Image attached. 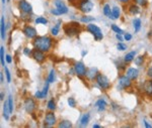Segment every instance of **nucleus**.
Here are the masks:
<instances>
[{
	"mask_svg": "<svg viewBox=\"0 0 152 128\" xmlns=\"http://www.w3.org/2000/svg\"><path fill=\"white\" fill-rule=\"evenodd\" d=\"M78 8L83 13H89L93 8V3L90 0H82L79 4Z\"/></svg>",
	"mask_w": 152,
	"mask_h": 128,
	"instance_id": "nucleus-5",
	"label": "nucleus"
},
{
	"mask_svg": "<svg viewBox=\"0 0 152 128\" xmlns=\"http://www.w3.org/2000/svg\"><path fill=\"white\" fill-rule=\"evenodd\" d=\"M129 12L131 13V14H133V15H136V14H138V13L140 12V9H139V7H138L137 5L132 4V5L129 7Z\"/></svg>",
	"mask_w": 152,
	"mask_h": 128,
	"instance_id": "nucleus-25",
	"label": "nucleus"
},
{
	"mask_svg": "<svg viewBox=\"0 0 152 128\" xmlns=\"http://www.w3.org/2000/svg\"><path fill=\"white\" fill-rule=\"evenodd\" d=\"M33 58H34L35 61H37L38 63H44L46 59V55L44 54V52H42V50H37V48H35L34 50H33Z\"/></svg>",
	"mask_w": 152,
	"mask_h": 128,
	"instance_id": "nucleus-8",
	"label": "nucleus"
},
{
	"mask_svg": "<svg viewBox=\"0 0 152 128\" xmlns=\"http://www.w3.org/2000/svg\"><path fill=\"white\" fill-rule=\"evenodd\" d=\"M0 24H1V38H5V22H4V16H1V20H0Z\"/></svg>",
	"mask_w": 152,
	"mask_h": 128,
	"instance_id": "nucleus-26",
	"label": "nucleus"
},
{
	"mask_svg": "<svg viewBox=\"0 0 152 128\" xmlns=\"http://www.w3.org/2000/svg\"><path fill=\"white\" fill-rule=\"evenodd\" d=\"M49 82H46V84H45V86H44V88H43V90L42 91H38V92H36V94H35V97L36 98H38V99H43V98H45L46 96L48 95V91H49Z\"/></svg>",
	"mask_w": 152,
	"mask_h": 128,
	"instance_id": "nucleus-14",
	"label": "nucleus"
},
{
	"mask_svg": "<svg viewBox=\"0 0 152 128\" xmlns=\"http://www.w3.org/2000/svg\"><path fill=\"white\" fill-rule=\"evenodd\" d=\"M134 2H135L136 4H138V5L140 6H146L147 3H148V0H134Z\"/></svg>",
	"mask_w": 152,
	"mask_h": 128,
	"instance_id": "nucleus-35",
	"label": "nucleus"
},
{
	"mask_svg": "<svg viewBox=\"0 0 152 128\" xmlns=\"http://www.w3.org/2000/svg\"><path fill=\"white\" fill-rule=\"evenodd\" d=\"M5 1L6 0H2V3H5Z\"/></svg>",
	"mask_w": 152,
	"mask_h": 128,
	"instance_id": "nucleus-53",
	"label": "nucleus"
},
{
	"mask_svg": "<svg viewBox=\"0 0 152 128\" xmlns=\"http://www.w3.org/2000/svg\"><path fill=\"white\" fill-rule=\"evenodd\" d=\"M74 72L78 77H83L86 76V68H85L84 64L81 63V62H78L74 65Z\"/></svg>",
	"mask_w": 152,
	"mask_h": 128,
	"instance_id": "nucleus-7",
	"label": "nucleus"
},
{
	"mask_svg": "<svg viewBox=\"0 0 152 128\" xmlns=\"http://www.w3.org/2000/svg\"><path fill=\"white\" fill-rule=\"evenodd\" d=\"M142 89L147 96L152 97V79H150V80H146L144 82V84H143V86H142Z\"/></svg>",
	"mask_w": 152,
	"mask_h": 128,
	"instance_id": "nucleus-12",
	"label": "nucleus"
},
{
	"mask_svg": "<svg viewBox=\"0 0 152 128\" xmlns=\"http://www.w3.org/2000/svg\"><path fill=\"white\" fill-rule=\"evenodd\" d=\"M5 59H6V62H7L8 64H10L12 62V59H11V57H10L9 55H7V56L5 57Z\"/></svg>",
	"mask_w": 152,
	"mask_h": 128,
	"instance_id": "nucleus-46",
	"label": "nucleus"
},
{
	"mask_svg": "<svg viewBox=\"0 0 152 128\" xmlns=\"http://www.w3.org/2000/svg\"><path fill=\"white\" fill-rule=\"evenodd\" d=\"M121 15V10L118 6H115V7L112 9V19H117L119 18Z\"/></svg>",
	"mask_w": 152,
	"mask_h": 128,
	"instance_id": "nucleus-21",
	"label": "nucleus"
},
{
	"mask_svg": "<svg viewBox=\"0 0 152 128\" xmlns=\"http://www.w3.org/2000/svg\"><path fill=\"white\" fill-rule=\"evenodd\" d=\"M147 75H148L149 78L152 79V67H150L148 70H147Z\"/></svg>",
	"mask_w": 152,
	"mask_h": 128,
	"instance_id": "nucleus-45",
	"label": "nucleus"
},
{
	"mask_svg": "<svg viewBox=\"0 0 152 128\" xmlns=\"http://www.w3.org/2000/svg\"><path fill=\"white\" fill-rule=\"evenodd\" d=\"M136 56V52H130L129 54H127L126 56L124 57V62L125 63H130L134 59Z\"/></svg>",
	"mask_w": 152,
	"mask_h": 128,
	"instance_id": "nucleus-22",
	"label": "nucleus"
},
{
	"mask_svg": "<svg viewBox=\"0 0 152 128\" xmlns=\"http://www.w3.org/2000/svg\"><path fill=\"white\" fill-rule=\"evenodd\" d=\"M0 62H1V66L4 67L5 63H4V47L0 48Z\"/></svg>",
	"mask_w": 152,
	"mask_h": 128,
	"instance_id": "nucleus-30",
	"label": "nucleus"
},
{
	"mask_svg": "<svg viewBox=\"0 0 152 128\" xmlns=\"http://www.w3.org/2000/svg\"><path fill=\"white\" fill-rule=\"evenodd\" d=\"M36 23L37 24H47L48 23V20L45 18V17L40 16V17H38V18L36 19Z\"/></svg>",
	"mask_w": 152,
	"mask_h": 128,
	"instance_id": "nucleus-32",
	"label": "nucleus"
},
{
	"mask_svg": "<svg viewBox=\"0 0 152 128\" xmlns=\"http://www.w3.org/2000/svg\"><path fill=\"white\" fill-rule=\"evenodd\" d=\"M54 4H55V6H56L57 9L60 11L61 14H65V13L68 12L67 6L65 5V3H64L63 1H61V0H55Z\"/></svg>",
	"mask_w": 152,
	"mask_h": 128,
	"instance_id": "nucleus-15",
	"label": "nucleus"
},
{
	"mask_svg": "<svg viewBox=\"0 0 152 128\" xmlns=\"http://www.w3.org/2000/svg\"><path fill=\"white\" fill-rule=\"evenodd\" d=\"M48 109L51 110V111H54L55 109H56V103H55V101L53 100V99H51V100L48 102Z\"/></svg>",
	"mask_w": 152,
	"mask_h": 128,
	"instance_id": "nucleus-29",
	"label": "nucleus"
},
{
	"mask_svg": "<svg viewBox=\"0 0 152 128\" xmlns=\"http://www.w3.org/2000/svg\"><path fill=\"white\" fill-rule=\"evenodd\" d=\"M124 38L126 39V41H131V39H132V35L130 34H125V36H124Z\"/></svg>",
	"mask_w": 152,
	"mask_h": 128,
	"instance_id": "nucleus-44",
	"label": "nucleus"
},
{
	"mask_svg": "<svg viewBox=\"0 0 152 128\" xmlns=\"http://www.w3.org/2000/svg\"><path fill=\"white\" fill-rule=\"evenodd\" d=\"M80 31V24L77 22H70L64 25V32L68 36H74Z\"/></svg>",
	"mask_w": 152,
	"mask_h": 128,
	"instance_id": "nucleus-2",
	"label": "nucleus"
},
{
	"mask_svg": "<svg viewBox=\"0 0 152 128\" xmlns=\"http://www.w3.org/2000/svg\"><path fill=\"white\" fill-rule=\"evenodd\" d=\"M89 119H90V115H89V113H85V114H83V116L81 117V119H80V125H81V126H85V125L88 124Z\"/></svg>",
	"mask_w": 152,
	"mask_h": 128,
	"instance_id": "nucleus-20",
	"label": "nucleus"
},
{
	"mask_svg": "<svg viewBox=\"0 0 152 128\" xmlns=\"http://www.w3.org/2000/svg\"><path fill=\"white\" fill-rule=\"evenodd\" d=\"M23 34L26 37L28 38H35L37 36V30L35 27L30 25H26L25 28H23Z\"/></svg>",
	"mask_w": 152,
	"mask_h": 128,
	"instance_id": "nucleus-10",
	"label": "nucleus"
},
{
	"mask_svg": "<svg viewBox=\"0 0 152 128\" xmlns=\"http://www.w3.org/2000/svg\"><path fill=\"white\" fill-rule=\"evenodd\" d=\"M133 26L134 29H135V32H138L141 28V20L139 18H135L133 20Z\"/></svg>",
	"mask_w": 152,
	"mask_h": 128,
	"instance_id": "nucleus-28",
	"label": "nucleus"
},
{
	"mask_svg": "<svg viewBox=\"0 0 152 128\" xmlns=\"http://www.w3.org/2000/svg\"><path fill=\"white\" fill-rule=\"evenodd\" d=\"M96 83H98V87L100 88V89L103 90H109L110 87H111V82L107 79V76H105V75L103 74H98V77H96Z\"/></svg>",
	"mask_w": 152,
	"mask_h": 128,
	"instance_id": "nucleus-4",
	"label": "nucleus"
},
{
	"mask_svg": "<svg viewBox=\"0 0 152 128\" xmlns=\"http://www.w3.org/2000/svg\"><path fill=\"white\" fill-rule=\"evenodd\" d=\"M138 75H139V71L135 68H129L126 72V76L129 77L131 80H136L138 78Z\"/></svg>",
	"mask_w": 152,
	"mask_h": 128,
	"instance_id": "nucleus-16",
	"label": "nucleus"
},
{
	"mask_svg": "<svg viewBox=\"0 0 152 128\" xmlns=\"http://www.w3.org/2000/svg\"><path fill=\"white\" fill-rule=\"evenodd\" d=\"M86 29L93 35L95 41H101V39L103 38V32H101V29L98 25H95V24L89 23L88 25L86 26Z\"/></svg>",
	"mask_w": 152,
	"mask_h": 128,
	"instance_id": "nucleus-3",
	"label": "nucleus"
},
{
	"mask_svg": "<svg viewBox=\"0 0 152 128\" xmlns=\"http://www.w3.org/2000/svg\"><path fill=\"white\" fill-rule=\"evenodd\" d=\"M143 59H144V58H143L142 56L138 57V58L135 59V64L137 66H141V65H142V63H143Z\"/></svg>",
	"mask_w": 152,
	"mask_h": 128,
	"instance_id": "nucleus-41",
	"label": "nucleus"
},
{
	"mask_svg": "<svg viewBox=\"0 0 152 128\" xmlns=\"http://www.w3.org/2000/svg\"><path fill=\"white\" fill-rule=\"evenodd\" d=\"M23 54H25V56H30V54H33V50L28 48H25V50H23Z\"/></svg>",
	"mask_w": 152,
	"mask_h": 128,
	"instance_id": "nucleus-42",
	"label": "nucleus"
},
{
	"mask_svg": "<svg viewBox=\"0 0 152 128\" xmlns=\"http://www.w3.org/2000/svg\"><path fill=\"white\" fill-rule=\"evenodd\" d=\"M144 124H145V126H146L147 128H151V125L149 124V123L147 122V121H144Z\"/></svg>",
	"mask_w": 152,
	"mask_h": 128,
	"instance_id": "nucleus-49",
	"label": "nucleus"
},
{
	"mask_svg": "<svg viewBox=\"0 0 152 128\" xmlns=\"http://www.w3.org/2000/svg\"><path fill=\"white\" fill-rule=\"evenodd\" d=\"M11 113L9 109V104H8V100L5 101L3 104V117L5 120H8L9 119V114Z\"/></svg>",
	"mask_w": 152,
	"mask_h": 128,
	"instance_id": "nucleus-18",
	"label": "nucleus"
},
{
	"mask_svg": "<svg viewBox=\"0 0 152 128\" xmlns=\"http://www.w3.org/2000/svg\"><path fill=\"white\" fill-rule=\"evenodd\" d=\"M100 74L98 73V71L96 68H90V69L86 72V77L89 79V80H94V79H96V77H98V75Z\"/></svg>",
	"mask_w": 152,
	"mask_h": 128,
	"instance_id": "nucleus-17",
	"label": "nucleus"
},
{
	"mask_svg": "<svg viewBox=\"0 0 152 128\" xmlns=\"http://www.w3.org/2000/svg\"><path fill=\"white\" fill-rule=\"evenodd\" d=\"M18 9L23 13H25V14H32V12H33L32 5H30L28 2H26L25 0H19Z\"/></svg>",
	"mask_w": 152,
	"mask_h": 128,
	"instance_id": "nucleus-6",
	"label": "nucleus"
},
{
	"mask_svg": "<svg viewBox=\"0 0 152 128\" xmlns=\"http://www.w3.org/2000/svg\"><path fill=\"white\" fill-rule=\"evenodd\" d=\"M95 107L98 109V111H103L107 108V102L103 99H100L98 102L95 103Z\"/></svg>",
	"mask_w": 152,
	"mask_h": 128,
	"instance_id": "nucleus-19",
	"label": "nucleus"
},
{
	"mask_svg": "<svg viewBox=\"0 0 152 128\" xmlns=\"http://www.w3.org/2000/svg\"><path fill=\"white\" fill-rule=\"evenodd\" d=\"M8 104H9L10 112H12L13 111V99H12V95H9V97H8Z\"/></svg>",
	"mask_w": 152,
	"mask_h": 128,
	"instance_id": "nucleus-39",
	"label": "nucleus"
},
{
	"mask_svg": "<svg viewBox=\"0 0 152 128\" xmlns=\"http://www.w3.org/2000/svg\"><path fill=\"white\" fill-rule=\"evenodd\" d=\"M120 2H122V3H128V2L130 1V0H119Z\"/></svg>",
	"mask_w": 152,
	"mask_h": 128,
	"instance_id": "nucleus-50",
	"label": "nucleus"
},
{
	"mask_svg": "<svg viewBox=\"0 0 152 128\" xmlns=\"http://www.w3.org/2000/svg\"><path fill=\"white\" fill-rule=\"evenodd\" d=\"M3 99H4V95H3V93H1L0 94V100L3 101Z\"/></svg>",
	"mask_w": 152,
	"mask_h": 128,
	"instance_id": "nucleus-51",
	"label": "nucleus"
},
{
	"mask_svg": "<svg viewBox=\"0 0 152 128\" xmlns=\"http://www.w3.org/2000/svg\"><path fill=\"white\" fill-rule=\"evenodd\" d=\"M60 25H61V20H58V22L55 26H53L52 29H51V34L52 35H57L59 34V30H60Z\"/></svg>",
	"mask_w": 152,
	"mask_h": 128,
	"instance_id": "nucleus-23",
	"label": "nucleus"
},
{
	"mask_svg": "<svg viewBox=\"0 0 152 128\" xmlns=\"http://www.w3.org/2000/svg\"><path fill=\"white\" fill-rule=\"evenodd\" d=\"M58 127H60V128H70V127H72V123L70 122L69 120H63L58 124Z\"/></svg>",
	"mask_w": 152,
	"mask_h": 128,
	"instance_id": "nucleus-27",
	"label": "nucleus"
},
{
	"mask_svg": "<svg viewBox=\"0 0 152 128\" xmlns=\"http://www.w3.org/2000/svg\"><path fill=\"white\" fill-rule=\"evenodd\" d=\"M93 127H94V128H100V125H96V124H95V125H93Z\"/></svg>",
	"mask_w": 152,
	"mask_h": 128,
	"instance_id": "nucleus-52",
	"label": "nucleus"
},
{
	"mask_svg": "<svg viewBox=\"0 0 152 128\" xmlns=\"http://www.w3.org/2000/svg\"><path fill=\"white\" fill-rule=\"evenodd\" d=\"M112 29H113L114 31L116 32V34H124V31H123V30L121 29V28L119 27V26H117L116 24H113V25H112Z\"/></svg>",
	"mask_w": 152,
	"mask_h": 128,
	"instance_id": "nucleus-34",
	"label": "nucleus"
},
{
	"mask_svg": "<svg viewBox=\"0 0 152 128\" xmlns=\"http://www.w3.org/2000/svg\"><path fill=\"white\" fill-rule=\"evenodd\" d=\"M0 81H1V84L4 82V78H3V73H0Z\"/></svg>",
	"mask_w": 152,
	"mask_h": 128,
	"instance_id": "nucleus-48",
	"label": "nucleus"
},
{
	"mask_svg": "<svg viewBox=\"0 0 152 128\" xmlns=\"http://www.w3.org/2000/svg\"><path fill=\"white\" fill-rule=\"evenodd\" d=\"M4 71H5V75H6V79H7V83H10V82H11V76H10L9 70L7 69V67H5V68H4Z\"/></svg>",
	"mask_w": 152,
	"mask_h": 128,
	"instance_id": "nucleus-37",
	"label": "nucleus"
},
{
	"mask_svg": "<svg viewBox=\"0 0 152 128\" xmlns=\"http://www.w3.org/2000/svg\"><path fill=\"white\" fill-rule=\"evenodd\" d=\"M117 48H118L119 50H121V52H123V50H127V45H124V43L121 41V43H119L118 45H117Z\"/></svg>",
	"mask_w": 152,
	"mask_h": 128,
	"instance_id": "nucleus-36",
	"label": "nucleus"
},
{
	"mask_svg": "<svg viewBox=\"0 0 152 128\" xmlns=\"http://www.w3.org/2000/svg\"><path fill=\"white\" fill-rule=\"evenodd\" d=\"M132 82H131V79L127 76H121L120 79H119V85L122 89H127L131 86Z\"/></svg>",
	"mask_w": 152,
	"mask_h": 128,
	"instance_id": "nucleus-11",
	"label": "nucleus"
},
{
	"mask_svg": "<svg viewBox=\"0 0 152 128\" xmlns=\"http://www.w3.org/2000/svg\"><path fill=\"white\" fill-rule=\"evenodd\" d=\"M51 13H52V14H55V15H61V13H60V11H59L58 9H52L51 10Z\"/></svg>",
	"mask_w": 152,
	"mask_h": 128,
	"instance_id": "nucleus-43",
	"label": "nucleus"
},
{
	"mask_svg": "<svg viewBox=\"0 0 152 128\" xmlns=\"http://www.w3.org/2000/svg\"><path fill=\"white\" fill-rule=\"evenodd\" d=\"M69 1L70 4H72L73 6H75V7H78L79 4H80V2L82 1V0H68Z\"/></svg>",
	"mask_w": 152,
	"mask_h": 128,
	"instance_id": "nucleus-40",
	"label": "nucleus"
},
{
	"mask_svg": "<svg viewBox=\"0 0 152 128\" xmlns=\"http://www.w3.org/2000/svg\"><path fill=\"white\" fill-rule=\"evenodd\" d=\"M35 48L42 52H49L53 45V39L49 36H36L33 41Z\"/></svg>",
	"mask_w": 152,
	"mask_h": 128,
	"instance_id": "nucleus-1",
	"label": "nucleus"
},
{
	"mask_svg": "<svg viewBox=\"0 0 152 128\" xmlns=\"http://www.w3.org/2000/svg\"><path fill=\"white\" fill-rule=\"evenodd\" d=\"M67 102H68V105H69L70 107H72V108L76 107V101H75V99L72 98V97H70V98H68Z\"/></svg>",
	"mask_w": 152,
	"mask_h": 128,
	"instance_id": "nucleus-33",
	"label": "nucleus"
},
{
	"mask_svg": "<svg viewBox=\"0 0 152 128\" xmlns=\"http://www.w3.org/2000/svg\"><path fill=\"white\" fill-rule=\"evenodd\" d=\"M55 78H56V77H55V71L54 70H51L50 71V74H49V77H48V82H49V83H53V82L55 81Z\"/></svg>",
	"mask_w": 152,
	"mask_h": 128,
	"instance_id": "nucleus-31",
	"label": "nucleus"
},
{
	"mask_svg": "<svg viewBox=\"0 0 152 128\" xmlns=\"http://www.w3.org/2000/svg\"><path fill=\"white\" fill-rule=\"evenodd\" d=\"M92 20H94V18L91 16H82L81 17V21H82V22H90V21H92Z\"/></svg>",
	"mask_w": 152,
	"mask_h": 128,
	"instance_id": "nucleus-38",
	"label": "nucleus"
},
{
	"mask_svg": "<svg viewBox=\"0 0 152 128\" xmlns=\"http://www.w3.org/2000/svg\"><path fill=\"white\" fill-rule=\"evenodd\" d=\"M103 14L112 19V9L111 7H110V4H105V5L103 6Z\"/></svg>",
	"mask_w": 152,
	"mask_h": 128,
	"instance_id": "nucleus-24",
	"label": "nucleus"
},
{
	"mask_svg": "<svg viewBox=\"0 0 152 128\" xmlns=\"http://www.w3.org/2000/svg\"><path fill=\"white\" fill-rule=\"evenodd\" d=\"M116 37H117V39H119V41H123L122 34H116Z\"/></svg>",
	"mask_w": 152,
	"mask_h": 128,
	"instance_id": "nucleus-47",
	"label": "nucleus"
},
{
	"mask_svg": "<svg viewBox=\"0 0 152 128\" xmlns=\"http://www.w3.org/2000/svg\"><path fill=\"white\" fill-rule=\"evenodd\" d=\"M45 124L47 126H53L56 124V116L53 112H49L45 116Z\"/></svg>",
	"mask_w": 152,
	"mask_h": 128,
	"instance_id": "nucleus-13",
	"label": "nucleus"
},
{
	"mask_svg": "<svg viewBox=\"0 0 152 128\" xmlns=\"http://www.w3.org/2000/svg\"><path fill=\"white\" fill-rule=\"evenodd\" d=\"M25 109L28 113H33L36 109V102L32 98H28L25 101Z\"/></svg>",
	"mask_w": 152,
	"mask_h": 128,
	"instance_id": "nucleus-9",
	"label": "nucleus"
}]
</instances>
